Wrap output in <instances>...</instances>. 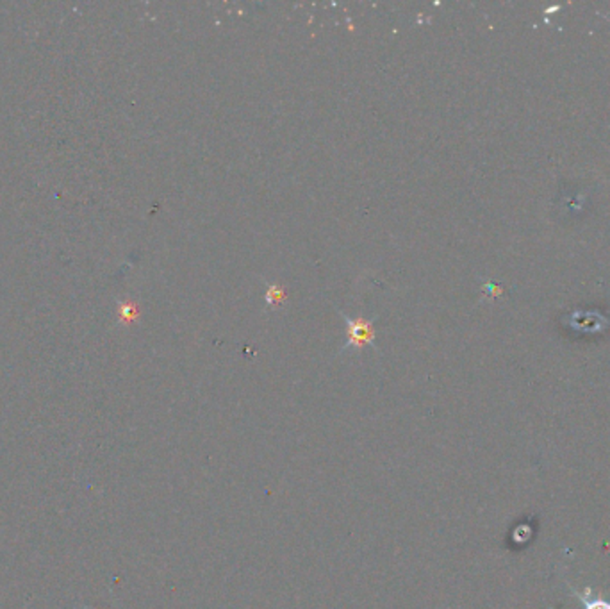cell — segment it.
Wrapping results in <instances>:
<instances>
[{
	"mask_svg": "<svg viewBox=\"0 0 610 609\" xmlns=\"http://www.w3.org/2000/svg\"><path fill=\"white\" fill-rule=\"evenodd\" d=\"M348 343L347 347H354V348H362L364 345H371L373 341V324L368 322V320H362V318H357V320H348Z\"/></svg>",
	"mask_w": 610,
	"mask_h": 609,
	"instance_id": "obj_1",
	"label": "cell"
},
{
	"mask_svg": "<svg viewBox=\"0 0 610 609\" xmlns=\"http://www.w3.org/2000/svg\"><path fill=\"white\" fill-rule=\"evenodd\" d=\"M573 595L582 602V609H610V601L598 597L592 593L591 588H585L584 591H578L571 586Z\"/></svg>",
	"mask_w": 610,
	"mask_h": 609,
	"instance_id": "obj_2",
	"label": "cell"
}]
</instances>
